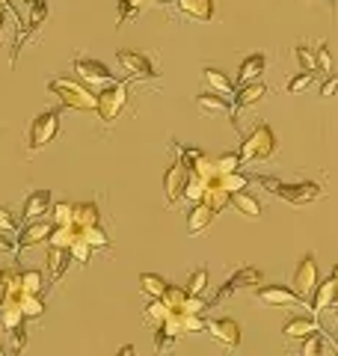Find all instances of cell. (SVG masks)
Here are the masks:
<instances>
[{
	"instance_id": "6da1fadb",
	"label": "cell",
	"mask_w": 338,
	"mask_h": 356,
	"mask_svg": "<svg viewBox=\"0 0 338 356\" xmlns=\"http://www.w3.org/2000/svg\"><path fill=\"white\" fill-rule=\"evenodd\" d=\"M48 92L60 98V104L72 110H98V95L86 83H77L72 77H51Z\"/></svg>"
},
{
	"instance_id": "7a4b0ae2",
	"label": "cell",
	"mask_w": 338,
	"mask_h": 356,
	"mask_svg": "<svg viewBox=\"0 0 338 356\" xmlns=\"http://www.w3.org/2000/svg\"><path fill=\"white\" fill-rule=\"evenodd\" d=\"M255 181L264 184L270 193L282 196V199H285V202H291V205H309V202H314V199H321V184H314V181L285 184V181H279V178H270V175H258Z\"/></svg>"
},
{
	"instance_id": "3957f363",
	"label": "cell",
	"mask_w": 338,
	"mask_h": 356,
	"mask_svg": "<svg viewBox=\"0 0 338 356\" xmlns=\"http://www.w3.org/2000/svg\"><path fill=\"white\" fill-rule=\"evenodd\" d=\"M273 152H276V134L270 131V125H255L238 154L241 163H246V161H267L273 158Z\"/></svg>"
},
{
	"instance_id": "277c9868",
	"label": "cell",
	"mask_w": 338,
	"mask_h": 356,
	"mask_svg": "<svg viewBox=\"0 0 338 356\" xmlns=\"http://www.w3.org/2000/svg\"><path fill=\"white\" fill-rule=\"evenodd\" d=\"M56 131H60V110H45V113H39L36 119L30 122L27 149L30 152H42L56 137Z\"/></svg>"
},
{
	"instance_id": "5b68a950",
	"label": "cell",
	"mask_w": 338,
	"mask_h": 356,
	"mask_svg": "<svg viewBox=\"0 0 338 356\" xmlns=\"http://www.w3.org/2000/svg\"><path fill=\"white\" fill-rule=\"evenodd\" d=\"M95 95H98V110H95V113L104 122H113L122 113V110H125V104H128V81L110 83V86H104Z\"/></svg>"
},
{
	"instance_id": "8992f818",
	"label": "cell",
	"mask_w": 338,
	"mask_h": 356,
	"mask_svg": "<svg viewBox=\"0 0 338 356\" xmlns=\"http://www.w3.org/2000/svg\"><path fill=\"white\" fill-rule=\"evenodd\" d=\"M314 288H318V261H314V255H303L300 264H297V270H294V291L300 300H312L314 294Z\"/></svg>"
},
{
	"instance_id": "52a82bcc",
	"label": "cell",
	"mask_w": 338,
	"mask_h": 356,
	"mask_svg": "<svg viewBox=\"0 0 338 356\" xmlns=\"http://www.w3.org/2000/svg\"><path fill=\"white\" fill-rule=\"evenodd\" d=\"M187 181H190V170L182 163V161H175L172 166L166 170V175H163V191H166V202L169 205H178L184 199V187H187Z\"/></svg>"
},
{
	"instance_id": "ba28073f",
	"label": "cell",
	"mask_w": 338,
	"mask_h": 356,
	"mask_svg": "<svg viewBox=\"0 0 338 356\" xmlns=\"http://www.w3.org/2000/svg\"><path fill=\"white\" fill-rule=\"evenodd\" d=\"M208 332L214 336V341H217L220 348L238 350V344H241V327H238V321L217 318V321H211V324H208Z\"/></svg>"
},
{
	"instance_id": "9c48e42d",
	"label": "cell",
	"mask_w": 338,
	"mask_h": 356,
	"mask_svg": "<svg viewBox=\"0 0 338 356\" xmlns=\"http://www.w3.org/2000/svg\"><path fill=\"white\" fill-rule=\"evenodd\" d=\"M243 285H261V270H255V267H241V270L234 273L232 280L217 291V297L211 300V306H220L225 297H232V294L238 291V288H243Z\"/></svg>"
},
{
	"instance_id": "30bf717a",
	"label": "cell",
	"mask_w": 338,
	"mask_h": 356,
	"mask_svg": "<svg viewBox=\"0 0 338 356\" xmlns=\"http://www.w3.org/2000/svg\"><path fill=\"white\" fill-rule=\"evenodd\" d=\"M116 60L122 63V69H125L128 74H134V77H154V65L145 54L122 48V51H116Z\"/></svg>"
},
{
	"instance_id": "8fae6325",
	"label": "cell",
	"mask_w": 338,
	"mask_h": 356,
	"mask_svg": "<svg viewBox=\"0 0 338 356\" xmlns=\"http://www.w3.org/2000/svg\"><path fill=\"white\" fill-rule=\"evenodd\" d=\"M74 72L83 77V83H98V86H110V83H116L113 81V74L104 63H98V60H74Z\"/></svg>"
},
{
	"instance_id": "7c38bea8",
	"label": "cell",
	"mask_w": 338,
	"mask_h": 356,
	"mask_svg": "<svg viewBox=\"0 0 338 356\" xmlns=\"http://www.w3.org/2000/svg\"><path fill=\"white\" fill-rule=\"evenodd\" d=\"M258 300L267 306H273V309H288V306L300 303V297L285 285H261L258 288Z\"/></svg>"
},
{
	"instance_id": "4fadbf2b",
	"label": "cell",
	"mask_w": 338,
	"mask_h": 356,
	"mask_svg": "<svg viewBox=\"0 0 338 356\" xmlns=\"http://www.w3.org/2000/svg\"><path fill=\"white\" fill-rule=\"evenodd\" d=\"M309 303H312V309H314V315H321V312L332 309V306L338 303V280H335V276L318 282V288H314V294H312Z\"/></svg>"
},
{
	"instance_id": "5bb4252c",
	"label": "cell",
	"mask_w": 338,
	"mask_h": 356,
	"mask_svg": "<svg viewBox=\"0 0 338 356\" xmlns=\"http://www.w3.org/2000/svg\"><path fill=\"white\" fill-rule=\"evenodd\" d=\"M48 208H51V193L48 191H36V193L27 196L21 217H24L27 222H36V220H42L45 214H48Z\"/></svg>"
},
{
	"instance_id": "9a60e30c",
	"label": "cell",
	"mask_w": 338,
	"mask_h": 356,
	"mask_svg": "<svg viewBox=\"0 0 338 356\" xmlns=\"http://www.w3.org/2000/svg\"><path fill=\"white\" fill-rule=\"evenodd\" d=\"M264 95H267V86H264L261 81H258V83H246V86H241L238 92H234V110H232V116H238V110H243V107L258 104Z\"/></svg>"
},
{
	"instance_id": "2e32d148",
	"label": "cell",
	"mask_w": 338,
	"mask_h": 356,
	"mask_svg": "<svg viewBox=\"0 0 338 356\" xmlns=\"http://www.w3.org/2000/svg\"><path fill=\"white\" fill-rule=\"evenodd\" d=\"M51 232H54V226H51V222H45V220L30 222L27 229L18 232V247H36V243L51 238Z\"/></svg>"
},
{
	"instance_id": "e0dca14e",
	"label": "cell",
	"mask_w": 338,
	"mask_h": 356,
	"mask_svg": "<svg viewBox=\"0 0 338 356\" xmlns=\"http://www.w3.org/2000/svg\"><path fill=\"white\" fill-rule=\"evenodd\" d=\"M205 83L211 86L208 92H217V95H223V98H229V95L238 92V89H234V83H232V77L225 74V72H220V69H214V65H208V69H205Z\"/></svg>"
},
{
	"instance_id": "ac0fdd59",
	"label": "cell",
	"mask_w": 338,
	"mask_h": 356,
	"mask_svg": "<svg viewBox=\"0 0 338 356\" xmlns=\"http://www.w3.org/2000/svg\"><path fill=\"white\" fill-rule=\"evenodd\" d=\"M264 65H267V60L261 57V54H252V57H246V60L241 63V69H238V83H241V86L258 83V77H261Z\"/></svg>"
},
{
	"instance_id": "d6986e66",
	"label": "cell",
	"mask_w": 338,
	"mask_h": 356,
	"mask_svg": "<svg viewBox=\"0 0 338 356\" xmlns=\"http://www.w3.org/2000/svg\"><path fill=\"white\" fill-rule=\"evenodd\" d=\"M232 202V196L225 193V187H223V178H217V181H211V184H205V196H202V205H208L214 214L217 211H223L225 205Z\"/></svg>"
},
{
	"instance_id": "ffe728a7",
	"label": "cell",
	"mask_w": 338,
	"mask_h": 356,
	"mask_svg": "<svg viewBox=\"0 0 338 356\" xmlns=\"http://www.w3.org/2000/svg\"><path fill=\"white\" fill-rule=\"evenodd\" d=\"M196 104H199L202 113H211V116H232L229 98H223V95H217V92H202Z\"/></svg>"
},
{
	"instance_id": "44dd1931",
	"label": "cell",
	"mask_w": 338,
	"mask_h": 356,
	"mask_svg": "<svg viewBox=\"0 0 338 356\" xmlns=\"http://www.w3.org/2000/svg\"><path fill=\"white\" fill-rule=\"evenodd\" d=\"M178 6L187 18L202 21V24L214 18V0H178Z\"/></svg>"
},
{
	"instance_id": "7402d4cb",
	"label": "cell",
	"mask_w": 338,
	"mask_h": 356,
	"mask_svg": "<svg viewBox=\"0 0 338 356\" xmlns=\"http://www.w3.org/2000/svg\"><path fill=\"white\" fill-rule=\"evenodd\" d=\"M214 222V211L208 205H193L190 208V214H187V232L190 235H199V232H205L208 226Z\"/></svg>"
},
{
	"instance_id": "603a6c76",
	"label": "cell",
	"mask_w": 338,
	"mask_h": 356,
	"mask_svg": "<svg viewBox=\"0 0 338 356\" xmlns=\"http://www.w3.org/2000/svg\"><path fill=\"white\" fill-rule=\"evenodd\" d=\"M0 321H3L6 332H13V330H18V327H24V315H21V306H18V300H15V297H6L3 309H0Z\"/></svg>"
},
{
	"instance_id": "cb8c5ba5",
	"label": "cell",
	"mask_w": 338,
	"mask_h": 356,
	"mask_svg": "<svg viewBox=\"0 0 338 356\" xmlns=\"http://www.w3.org/2000/svg\"><path fill=\"white\" fill-rule=\"evenodd\" d=\"M282 332H285L288 339H309L318 332V324H314V318H294V321H288Z\"/></svg>"
},
{
	"instance_id": "d4e9b609",
	"label": "cell",
	"mask_w": 338,
	"mask_h": 356,
	"mask_svg": "<svg viewBox=\"0 0 338 356\" xmlns=\"http://www.w3.org/2000/svg\"><path fill=\"white\" fill-rule=\"evenodd\" d=\"M140 288H143V294L149 297V300H161L166 294L169 282L163 280V276H157V273H143L140 276Z\"/></svg>"
},
{
	"instance_id": "484cf974",
	"label": "cell",
	"mask_w": 338,
	"mask_h": 356,
	"mask_svg": "<svg viewBox=\"0 0 338 356\" xmlns=\"http://www.w3.org/2000/svg\"><path fill=\"white\" fill-rule=\"evenodd\" d=\"M232 205L238 208L243 217H250V220H258V217H261V202H258L255 196H250L246 191H243V193H234V196H232Z\"/></svg>"
},
{
	"instance_id": "4316f807",
	"label": "cell",
	"mask_w": 338,
	"mask_h": 356,
	"mask_svg": "<svg viewBox=\"0 0 338 356\" xmlns=\"http://www.w3.org/2000/svg\"><path fill=\"white\" fill-rule=\"evenodd\" d=\"M9 297H15V300H18V306H21V315H24V318H39L42 312H45L42 297H36V294L15 291V294H9Z\"/></svg>"
},
{
	"instance_id": "83f0119b",
	"label": "cell",
	"mask_w": 338,
	"mask_h": 356,
	"mask_svg": "<svg viewBox=\"0 0 338 356\" xmlns=\"http://www.w3.org/2000/svg\"><path fill=\"white\" fill-rule=\"evenodd\" d=\"M74 222L81 229H92L101 222V214H98V205L95 202H83V205H74Z\"/></svg>"
},
{
	"instance_id": "f1b7e54d",
	"label": "cell",
	"mask_w": 338,
	"mask_h": 356,
	"mask_svg": "<svg viewBox=\"0 0 338 356\" xmlns=\"http://www.w3.org/2000/svg\"><path fill=\"white\" fill-rule=\"evenodd\" d=\"M69 261H72V252H69V250H54V247H51V252H48V273H51L54 282L65 273Z\"/></svg>"
},
{
	"instance_id": "f546056e",
	"label": "cell",
	"mask_w": 338,
	"mask_h": 356,
	"mask_svg": "<svg viewBox=\"0 0 338 356\" xmlns=\"http://www.w3.org/2000/svg\"><path fill=\"white\" fill-rule=\"evenodd\" d=\"M169 318H172V312L166 309L163 300H149V306H145V321H149V324L163 327Z\"/></svg>"
},
{
	"instance_id": "4dcf8cb0",
	"label": "cell",
	"mask_w": 338,
	"mask_h": 356,
	"mask_svg": "<svg viewBox=\"0 0 338 356\" xmlns=\"http://www.w3.org/2000/svg\"><path fill=\"white\" fill-rule=\"evenodd\" d=\"M161 300L166 303V309L172 312V315H182V309H184V303H187V291H184V288H178V285H169L166 294H163Z\"/></svg>"
},
{
	"instance_id": "1f68e13d",
	"label": "cell",
	"mask_w": 338,
	"mask_h": 356,
	"mask_svg": "<svg viewBox=\"0 0 338 356\" xmlns=\"http://www.w3.org/2000/svg\"><path fill=\"white\" fill-rule=\"evenodd\" d=\"M294 57H297V63H300L303 72H309V74L318 72V54H314L312 44H297V48H294Z\"/></svg>"
},
{
	"instance_id": "d6a6232c",
	"label": "cell",
	"mask_w": 338,
	"mask_h": 356,
	"mask_svg": "<svg viewBox=\"0 0 338 356\" xmlns=\"http://www.w3.org/2000/svg\"><path fill=\"white\" fill-rule=\"evenodd\" d=\"M18 282H21V291L24 294H42V288H45V276L39 270H24V273H18Z\"/></svg>"
},
{
	"instance_id": "836d02e7",
	"label": "cell",
	"mask_w": 338,
	"mask_h": 356,
	"mask_svg": "<svg viewBox=\"0 0 338 356\" xmlns=\"http://www.w3.org/2000/svg\"><path fill=\"white\" fill-rule=\"evenodd\" d=\"M205 288H208V270L205 267H199V270L190 273V280H187V297H202L205 294Z\"/></svg>"
},
{
	"instance_id": "e575fe53",
	"label": "cell",
	"mask_w": 338,
	"mask_h": 356,
	"mask_svg": "<svg viewBox=\"0 0 338 356\" xmlns=\"http://www.w3.org/2000/svg\"><path fill=\"white\" fill-rule=\"evenodd\" d=\"M223 187H225V193H229V196H234V193H243L246 187H250V175H243V172L223 175Z\"/></svg>"
},
{
	"instance_id": "d590c367",
	"label": "cell",
	"mask_w": 338,
	"mask_h": 356,
	"mask_svg": "<svg viewBox=\"0 0 338 356\" xmlns=\"http://www.w3.org/2000/svg\"><path fill=\"white\" fill-rule=\"evenodd\" d=\"M54 222H56V229H60V226H72V222H74V205L72 202H56L54 205Z\"/></svg>"
},
{
	"instance_id": "8d00e7d4",
	"label": "cell",
	"mask_w": 338,
	"mask_h": 356,
	"mask_svg": "<svg viewBox=\"0 0 338 356\" xmlns=\"http://www.w3.org/2000/svg\"><path fill=\"white\" fill-rule=\"evenodd\" d=\"M323 348H326V339L321 336V332H314V336L303 339V350H300V356H323Z\"/></svg>"
},
{
	"instance_id": "74e56055",
	"label": "cell",
	"mask_w": 338,
	"mask_h": 356,
	"mask_svg": "<svg viewBox=\"0 0 338 356\" xmlns=\"http://www.w3.org/2000/svg\"><path fill=\"white\" fill-rule=\"evenodd\" d=\"M83 241L89 243V250H98V247H107L110 238H107V232L101 229V226H92V229H83Z\"/></svg>"
},
{
	"instance_id": "f35d334b",
	"label": "cell",
	"mask_w": 338,
	"mask_h": 356,
	"mask_svg": "<svg viewBox=\"0 0 338 356\" xmlns=\"http://www.w3.org/2000/svg\"><path fill=\"white\" fill-rule=\"evenodd\" d=\"M217 170H220V175H232V172H241V154L229 152V154H223V158H217Z\"/></svg>"
},
{
	"instance_id": "ab89813d",
	"label": "cell",
	"mask_w": 338,
	"mask_h": 356,
	"mask_svg": "<svg viewBox=\"0 0 338 356\" xmlns=\"http://www.w3.org/2000/svg\"><path fill=\"white\" fill-rule=\"evenodd\" d=\"M202 196H205V184H202L199 178L190 175V181H187V187H184V199H190L193 205H199V202H202Z\"/></svg>"
},
{
	"instance_id": "60d3db41",
	"label": "cell",
	"mask_w": 338,
	"mask_h": 356,
	"mask_svg": "<svg viewBox=\"0 0 338 356\" xmlns=\"http://www.w3.org/2000/svg\"><path fill=\"white\" fill-rule=\"evenodd\" d=\"M18 232V220L13 217V211L0 205V235H15Z\"/></svg>"
},
{
	"instance_id": "b9f144b4",
	"label": "cell",
	"mask_w": 338,
	"mask_h": 356,
	"mask_svg": "<svg viewBox=\"0 0 338 356\" xmlns=\"http://www.w3.org/2000/svg\"><path fill=\"white\" fill-rule=\"evenodd\" d=\"M309 83H312V74L309 72H300V74H294L288 81V92L297 95V92H303V89H309Z\"/></svg>"
},
{
	"instance_id": "7bdbcfd3",
	"label": "cell",
	"mask_w": 338,
	"mask_h": 356,
	"mask_svg": "<svg viewBox=\"0 0 338 356\" xmlns=\"http://www.w3.org/2000/svg\"><path fill=\"white\" fill-rule=\"evenodd\" d=\"M314 54H318V69L332 74V54H330V48H326V44L321 42L318 48H314Z\"/></svg>"
},
{
	"instance_id": "ee69618b",
	"label": "cell",
	"mask_w": 338,
	"mask_h": 356,
	"mask_svg": "<svg viewBox=\"0 0 338 356\" xmlns=\"http://www.w3.org/2000/svg\"><path fill=\"white\" fill-rule=\"evenodd\" d=\"M69 252H72V259H74V261H81V264H83V261L89 259V252H92V250H89V243H86L83 238H77V241L72 243V247H69Z\"/></svg>"
},
{
	"instance_id": "f6af8a7d",
	"label": "cell",
	"mask_w": 338,
	"mask_h": 356,
	"mask_svg": "<svg viewBox=\"0 0 338 356\" xmlns=\"http://www.w3.org/2000/svg\"><path fill=\"white\" fill-rule=\"evenodd\" d=\"M45 18H48V6H45V3H36V6L30 9V33H36Z\"/></svg>"
},
{
	"instance_id": "bcb514c9",
	"label": "cell",
	"mask_w": 338,
	"mask_h": 356,
	"mask_svg": "<svg viewBox=\"0 0 338 356\" xmlns=\"http://www.w3.org/2000/svg\"><path fill=\"white\" fill-rule=\"evenodd\" d=\"M182 327H184V332H199L202 327H208V324H205V318L202 315H182Z\"/></svg>"
},
{
	"instance_id": "7dc6e473",
	"label": "cell",
	"mask_w": 338,
	"mask_h": 356,
	"mask_svg": "<svg viewBox=\"0 0 338 356\" xmlns=\"http://www.w3.org/2000/svg\"><path fill=\"white\" fill-rule=\"evenodd\" d=\"M9 344H13V353H21V350H24V344H27V332H24V327H18V330L9 332Z\"/></svg>"
},
{
	"instance_id": "c3c4849f",
	"label": "cell",
	"mask_w": 338,
	"mask_h": 356,
	"mask_svg": "<svg viewBox=\"0 0 338 356\" xmlns=\"http://www.w3.org/2000/svg\"><path fill=\"white\" fill-rule=\"evenodd\" d=\"M202 312H205V300H202V297H187L182 315H202Z\"/></svg>"
},
{
	"instance_id": "681fc988",
	"label": "cell",
	"mask_w": 338,
	"mask_h": 356,
	"mask_svg": "<svg viewBox=\"0 0 338 356\" xmlns=\"http://www.w3.org/2000/svg\"><path fill=\"white\" fill-rule=\"evenodd\" d=\"M338 92V74H330L326 81L321 83V98H332Z\"/></svg>"
},
{
	"instance_id": "f907efd6",
	"label": "cell",
	"mask_w": 338,
	"mask_h": 356,
	"mask_svg": "<svg viewBox=\"0 0 338 356\" xmlns=\"http://www.w3.org/2000/svg\"><path fill=\"white\" fill-rule=\"evenodd\" d=\"M0 255H15V241L0 235Z\"/></svg>"
},
{
	"instance_id": "816d5d0a",
	"label": "cell",
	"mask_w": 338,
	"mask_h": 356,
	"mask_svg": "<svg viewBox=\"0 0 338 356\" xmlns=\"http://www.w3.org/2000/svg\"><path fill=\"white\" fill-rule=\"evenodd\" d=\"M116 356H137V350H134V344H125V348H119Z\"/></svg>"
},
{
	"instance_id": "f5cc1de1",
	"label": "cell",
	"mask_w": 338,
	"mask_h": 356,
	"mask_svg": "<svg viewBox=\"0 0 338 356\" xmlns=\"http://www.w3.org/2000/svg\"><path fill=\"white\" fill-rule=\"evenodd\" d=\"M6 15H9V9H6V6H0V30L6 27Z\"/></svg>"
},
{
	"instance_id": "db71d44e",
	"label": "cell",
	"mask_w": 338,
	"mask_h": 356,
	"mask_svg": "<svg viewBox=\"0 0 338 356\" xmlns=\"http://www.w3.org/2000/svg\"><path fill=\"white\" fill-rule=\"evenodd\" d=\"M3 303H6V291L0 288V309H3Z\"/></svg>"
},
{
	"instance_id": "11a10c76",
	"label": "cell",
	"mask_w": 338,
	"mask_h": 356,
	"mask_svg": "<svg viewBox=\"0 0 338 356\" xmlns=\"http://www.w3.org/2000/svg\"><path fill=\"white\" fill-rule=\"evenodd\" d=\"M149 3H161L163 6V3H169V0H149Z\"/></svg>"
},
{
	"instance_id": "9f6ffc18",
	"label": "cell",
	"mask_w": 338,
	"mask_h": 356,
	"mask_svg": "<svg viewBox=\"0 0 338 356\" xmlns=\"http://www.w3.org/2000/svg\"><path fill=\"white\" fill-rule=\"evenodd\" d=\"M27 3H30V6H36V3H45V0H27Z\"/></svg>"
},
{
	"instance_id": "6f0895ef",
	"label": "cell",
	"mask_w": 338,
	"mask_h": 356,
	"mask_svg": "<svg viewBox=\"0 0 338 356\" xmlns=\"http://www.w3.org/2000/svg\"><path fill=\"white\" fill-rule=\"evenodd\" d=\"M335 315H338V303H335Z\"/></svg>"
},
{
	"instance_id": "680465c9",
	"label": "cell",
	"mask_w": 338,
	"mask_h": 356,
	"mask_svg": "<svg viewBox=\"0 0 338 356\" xmlns=\"http://www.w3.org/2000/svg\"><path fill=\"white\" fill-rule=\"evenodd\" d=\"M0 3H3V0H0Z\"/></svg>"
}]
</instances>
